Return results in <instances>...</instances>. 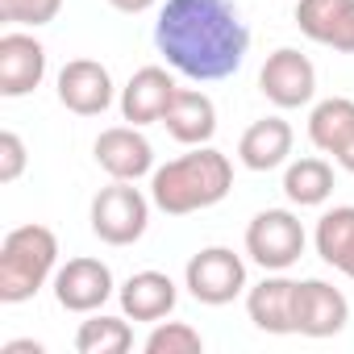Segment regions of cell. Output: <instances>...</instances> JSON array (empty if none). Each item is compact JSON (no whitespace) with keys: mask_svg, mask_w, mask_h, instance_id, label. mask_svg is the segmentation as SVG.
I'll return each mask as SVG.
<instances>
[{"mask_svg":"<svg viewBox=\"0 0 354 354\" xmlns=\"http://www.w3.org/2000/svg\"><path fill=\"white\" fill-rule=\"evenodd\" d=\"M59 238L46 225H17L0 242V304H26L55 275Z\"/></svg>","mask_w":354,"mask_h":354,"instance_id":"obj_3","label":"cell"},{"mask_svg":"<svg viewBox=\"0 0 354 354\" xmlns=\"http://www.w3.org/2000/svg\"><path fill=\"white\" fill-rule=\"evenodd\" d=\"M346 275H350V279H354V267H350V271H346Z\"/></svg>","mask_w":354,"mask_h":354,"instance_id":"obj_29","label":"cell"},{"mask_svg":"<svg viewBox=\"0 0 354 354\" xmlns=\"http://www.w3.org/2000/svg\"><path fill=\"white\" fill-rule=\"evenodd\" d=\"M175 92H180V84L171 80L167 67H142L121 88V117L129 125H154V121H162Z\"/></svg>","mask_w":354,"mask_h":354,"instance_id":"obj_14","label":"cell"},{"mask_svg":"<svg viewBox=\"0 0 354 354\" xmlns=\"http://www.w3.org/2000/svg\"><path fill=\"white\" fill-rule=\"evenodd\" d=\"M162 125L180 146H209L217 133V104L196 88H180L162 113Z\"/></svg>","mask_w":354,"mask_h":354,"instance_id":"obj_16","label":"cell"},{"mask_svg":"<svg viewBox=\"0 0 354 354\" xmlns=\"http://www.w3.org/2000/svg\"><path fill=\"white\" fill-rule=\"evenodd\" d=\"M337 162H342V167H346V171L354 175V138H350V146H346V150L337 154Z\"/></svg>","mask_w":354,"mask_h":354,"instance_id":"obj_28","label":"cell"},{"mask_svg":"<svg viewBox=\"0 0 354 354\" xmlns=\"http://www.w3.org/2000/svg\"><path fill=\"white\" fill-rule=\"evenodd\" d=\"M63 13V0H0V21L9 26H50Z\"/></svg>","mask_w":354,"mask_h":354,"instance_id":"obj_24","label":"cell"},{"mask_svg":"<svg viewBox=\"0 0 354 354\" xmlns=\"http://www.w3.org/2000/svg\"><path fill=\"white\" fill-rule=\"evenodd\" d=\"M246 313L263 333H296V279L271 271L263 283L246 292Z\"/></svg>","mask_w":354,"mask_h":354,"instance_id":"obj_15","label":"cell"},{"mask_svg":"<svg viewBox=\"0 0 354 354\" xmlns=\"http://www.w3.org/2000/svg\"><path fill=\"white\" fill-rule=\"evenodd\" d=\"M5 354H42L38 342H5Z\"/></svg>","mask_w":354,"mask_h":354,"instance_id":"obj_27","label":"cell"},{"mask_svg":"<svg viewBox=\"0 0 354 354\" xmlns=\"http://www.w3.org/2000/svg\"><path fill=\"white\" fill-rule=\"evenodd\" d=\"M296 26L308 42L354 55V0H300Z\"/></svg>","mask_w":354,"mask_h":354,"instance_id":"obj_11","label":"cell"},{"mask_svg":"<svg viewBox=\"0 0 354 354\" xmlns=\"http://www.w3.org/2000/svg\"><path fill=\"white\" fill-rule=\"evenodd\" d=\"M59 104L75 117H100L113 104V75L96 59H71L59 71Z\"/></svg>","mask_w":354,"mask_h":354,"instance_id":"obj_12","label":"cell"},{"mask_svg":"<svg viewBox=\"0 0 354 354\" xmlns=\"http://www.w3.org/2000/svg\"><path fill=\"white\" fill-rule=\"evenodd\" d=\"M150 205L154 201H146L133 180H113L92 196V234L109 246H133L150 225Z\"/></svg>","mask_w":354,"mask_h":354,"instance_id":"obj_4","label":"cell"},{"mask_svg":"<svg viewBox=\"0 0 354 354\" xmlns=\"http://www.w3.org/2000/svg\"><path fill=\"white\" fill-rule=\"evenodd\" d=\"M109 5H113L117 13H146V9L158 5V0H109Z\"/></svg>","mask_w":354,"mask_h":354,"instance_id":"obj_26","label":"cell"},{"mask_svg":"<svg viewBox=\"0 0 354 354\" xmlns=\"http://www.w3.org/2000/svg\"><path fill=\"white\" fill-rule=\"evenodd\" d=\"M96 162L100 171H109L113 180H142V175H154V146L146 142L142 125H113L96 138Z\"/></svg>","mask_w":354,"mask_h":354,"instance_id":"obj_9","label":"cell"},{"mask_svg":"<svg viewBox=\"0 0 354 354\" xmlns=\"http://www.w3.org/2000/svg\"><path fill=\"white\" fill-rule=\"evenodd\" d=\"M46 75V46L34 34H5L0 38V96H30Z\"/></svg>","mask_w":354,"mask_h":354,"instance_id":"obj_13","label":"cell"},{"mask_svg":"<svg viewBox=\"0 0 354 354\" xmlns=\"http://www.w3.org/2000/svg\"><path fill=\"white\" fill-rule=\"evenodd\" d=\"M313 242H317L321 263H329L333 271L346 275V271L354 267V205H337V209H329V213L317 221Z\"/></svg>","mask_w":354,"mask_h":354,"instance_id":"obj_20","label":"cell"},{"mask_svg":"<svg viewBox=\"0 0 354 354\" xmlns=\"http://www.w3.org/2000/svg\"><path fill=\"white\" fill-rule=\"evenodd\" d=\"M184 288L201 300V304H230L246 292V263L242 254H234L230 246H205L201 254L188 259L184 267Z\"/></svg>","mask_w":354,"mask_h":354,"instance_id":"obj_6","label":"cell"},{"mask_svg":"<svg viewBox=\"0 0 354 354\" xmlns=\"http://www.w3.org/2000/svg\"><path fill=\"white\" fill-rule=\"evenodd\" d=\"M133 346V329L129 321L121 317H104V313H92L80 333H75V350L80 354H125Z\"/></svg>","mask_w":354,"mask_h":354,"instance_id":"obj_22","label":"cell"},{"mask_svg":"<svg viewBox=\"0 0 354 354\" xmlns=\"http://www.w3.org/2000/svg\"><path fill=\"white\" fill-rule=\"evenodd\" d=\"M259 88L275 109H300L317 96V67L296 46H279L259 71Z\"/></svg>","mask_w":354,"mask_h":354,"instance_id":"obj_7","label":"cell"},{"mask_svg":"<svg viewBox=\"0 0 354 354\" xmlns=\"http://www.w3.org/2000/svg\"><path fill=\"white\" fill-rule=\"evenodd\" d=\"M117 296H121V313H125L129 321H150V325H158L162 317H171L175 300H180V288H175V279L162 275V271H138V275H129V279L121 283Z\"/></svg>","mask_w":354,"mask_h":354,"instance_id":"obj_17","label":"cell"},{"mask_svg":"<svg viewBox=\"0 0 354 354\" xmlns=\"http://www.w3.org/2000/svg\"><path fill=\"white\" fill-rule=\"evenodd\" d=\"M283 196L300 209H317L333 196V167L325 158H296L283 171Z\"/></svg>","mask_w":354,"mask_h":354,"instance_id":"obj_21","label":"cell"},{"mask_svg":"<svg viewBox=\"0 0 354 354\" xmlns=\"http://www.w3.org/2000/svg\"><path fill=\"white\" fill-rule=\"evenodd\" d=\"M350 321V300L325 283V279H304L296 283V333L304 337H333Z\"/></svg>","mask_w":354,"mask_h":354,"instance_id":"obj_10","label":"cell"},{"mask_svg":"<svg viewBox=\"0 0 354 354\" xmlns=\"http://www.w3.org/2000/svg\"><path fill=\"white\" fill-rule=\"evenodd\" d=\"M154 46L196 84L230 80L250 50V30L234 0H167L154 21Z\"/></svg>","mask_w":354,"mask_h":354,"instance_id":"obj_1","label":"cell"},{"mask_svg":"<svg viewBox=\"0 0 354 354\" xmlns=\"http://www.w3.org/2000/svg\"><path fill=\"white\" fill-rule=\"evenodd\" d=\"M21 171H26V142L13 129H5L0 133V184H17Z\"/></svg>","mask_w":354,"mask_h":354,"instance_id":"obj_25","label":"cell"},{"mask_svg":"<svg viewBox=\"0 0 354 354\" xmlns=\"http://www.w3.org/2000/svg\"><path fill=\"white\" fill-rule=\"evenodd\" d=\"M292 142H296V133H292V125H288L283 117H263V121H254V125L242 133L238 158H242V167H250V171H275V167L288 162Z\"/></svg>","mask_w":354,"mask_h":354,"instance_id":"obj_18","label":"cell"},{"mask_svg":"<svg viewBox=\"0 0 354 354\" xmlns=\"http://www.w3.org/2000/svg\"><path fill=\"white\" fill-rule=\"evenodd\" d=\"M230 188H234V162L213 146H196L180 158L154 167L150 175V201L167 217H188V213L213 209L230 196Z\"/></svg>","mask_w":354,"mask_h":354,"instance_id":"obj_2","label":"cell"},{"mask_svg":"<svg viewBox=\"0 0 354 354\" xmlns=\"http://www.w3.org/2000/svg\"><path fill=\"white\" fill-rule=\"evenodd\" d=\"M205 337L188 321H158L146 337V354H201Z\"/></svg>","mask_w":354,"mask_h":354,"instance_id":"obj_23","label":"cell"},{"mask_svg":"<svg viewBox=\"0 0 354 354\" xmlns=\"http://www.w3.org/2000/svg\"><path fill=\"white\" fill-rule=\"evenodd\" d=\"M304 225L292 209H263L246 225V254L263 271H288L304 254Z\"/></svg>","mask_w":354,"mask_h":354,"instance_id":"obj_5","label":"cell"},{"mask_svg":"<svg viewBox=\"0 0 354 354\" xmlns=\"http://www.w3.org/2000/svg\"><path fill=\"white\" fill-rule=\"evenodd\" d=\"M113 296V271L100 259H71L55 271V300L67 313H100Z\"/></svg>","mask_w":354,"mask_h":354,"instance_id":"obj_8","label":"cell"},{"mask_svg":"<svg viewBox=\"0 0 354 354\" xmlns=\"http://www.w3.org/2000/svg\"><path fill=\"white\" fill-rule=\"evenodd\" d=\"M354 138V100L350 96H329L321 104H313L308 113V142L325 154H342Z\"/></svg>","mask_w":354,"mask_h":354,"instance_id":"obj_19","label":"cell"}]
</instances>
